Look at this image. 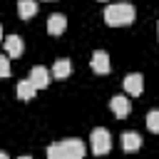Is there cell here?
I'll list each match as a JSON object with an SVG mask.
<instances>
[{
	"instance_id": "cell-8",
	"label": "cell",
	"mask_w": 159,
	"mask_h": 159,
	"mask_svg": "<svg viewBox=\"0 0 159 159\" xmlns=\"http://www.w3.org/2000/svg\"><path fill=\"white\" fill-rule=\"evenodd\" d=\"M2 42H5V55H7V57H20V55L25 52V42H22L17 35H7Z\"/></svg>"
},
{
	"instance_id": "cell-13",
	"label": "cell",
	"mask_w": 159,
	"mask_h": 159,
	"mask_svg": "<svg viewBox=\"0 0 159 159\" xmlns=\"http://www.w3.org/2000/svg\"><path fill=\"white\" fill-rule=\"evenodd\" d=\"M35 92H37V89L30 84V80H20V84H17V97H20V99L27 102V99L35 97Z\"/></svg>"
},
{
	"instance_id": "cell-9",
	"label": "cell",
	"mask_w": 159,
	"mask_h": 159,
	"mask_svg": "<svg viewBox=\"0 0 159 159\" xmlns=\"http://www.w3.org/2000/svg\"><path fill=\"white\" fill-rule=\"evenodd\" d=\"M70 75H72V62H70L67 57L55 60V65H52V77H55V80H67Z\"/></svg>"
},
{
	"instance_id": "cell-6",
	"label": "cell",
	"mask_w": 159,
	"mask_h": 159,
	"mask_svg": "<svg viewBox=\"0 0 159 159\" xmlns=\"http://www.w3.org/2000/svg\"><path fill=\"white\" fill-rule=\"evenodd\" d=\"M124 92H127L129 97H139V94L144 92V77L137 75V72L127 75V77H124Z\"/></svg>"
},
{
	"instance_id": "cell-14",
	"label": "cell",
	"mask_w": 159,
	"mask_h": 159,
	"mask_svg": "<svg viewBox=\"0 0 159 159\" xmlns=\"http://www.w3.org/2000/svg\"><path fill=\"white\" fill-rule=\"evenodd\" d=\"M147 129L154 132V134H159V109H152L147 114Z\"/></svg>"
},
{
	"instance_id": "cell-7",
	"label": "cell",
	"mask_w": 159,
	"mask_h": 159,
	"mask_svg": "<svg viewBox=\"0 0 159 159\" xmlns=\"http://www.w3.org/2000/svg\"><path fill=\"white\" fill-rule=\"evenodd\" d=\"M109 109L114 112V117L124 119V117L132 112V104H129V99H127L124 94H114V97L109 99Z\"/></svg>"
},
{
	"instance_id": "cell-16",
	"label": "cell",
	"mask_w": 159,
	"mask_h": 159,
	"mask_svg": "<svg viewBox=\"0 0 159 159\" xmlns=\"http://www.w3.org/2000/svg\"><path fill=\"white\" fill-rule=\"evenodd\" d=\"M0 159H10V157H7V154H5V152H0Z\"/></svg>"
},
{
	"instance_id": "cell-3",
	"label": "cell",
	"mask_w": 159,
	"mask_h": 159,
	"mask_svg": "<svg viewBox=\"0 0 159 159\" xmlns=\"http://www.w3.org/2000/svg\"><path fill=\"white\" fill-rule=\"evenodd\" d=\"M89 144H92V152L99 157V154H107L112 149V137H109V132L104 127H97L89 134Z\"/></svg>"
},
{
	"instance_id": "cell-17",
	"label": "cell",
	"mask_w": 159,
	"mask_h": 159,
	"mask_svg": "<svg viewBox=\"0 0 159 159\" xmlns=\"http://www.w3.org/2000/svg\"><path fill=\"white\" fill-rule=\"evenodd\" d=\"M20 159H32V157H20Z\"/></svg>"
},
{
	"instance_id": "cell-12",
	"label": "cell",
	"mask_w": 159,
	"mask_h": 159,
	"mask_svg": "<svg viewBox=\"0 0 159 159\" xmlns=\"http://www.w3.org/2000/svg\"><path fill=\"white\" fill-rule=\"evenodd\" d=\"M17 12H20L22 20H30L37 12V2L35 0H17Z\"/></svg>"
},
{
	"instance_id": "cell-11",
	"label": "cell",
	"mask_w": 159,
	"mask_h": 159,
	"mask_svg": "<svg viewBox=\"0 0 159 159\" xmlns=\"http://www.w3.org/2000/svg\"><path fill=\"white\" fill-rule=\"evenodd\" d=\"M142 147V137L137 132H124L122 134V149L124 152H137Z\"/></svg>"
},
{
	"instance_id": "cell-1",
	"label": "cell",
	"mask_w": 159,
	"mask_h": 159,
	"mask_svg": "<svg viewBox=\"0 0 159 159\" xmlns=\"http://www.w3.org/2000/svg\"><path fill=\"white\" fill-rule=\"evenodd\" d=\"M87 149L82 139H62L47 147V159H84Z\"/></svg>"
},
{
	"instance_id": "cell-15",
	"label": "cell",
	"mask_w": 159,
	"mask_h": 159,
	"mask_svg": "<svg viewBox=\"0 0 159 159\" xmlns=\"http://www.w3.org/2000/svg\"><path fill=\"white\" fill-rule=\"evenodd\" d=\"M10 57L7 55H0V80H5V77H10Z\"/></svg>"
},
{
	"instance_id": "cell-2",
	"label": "cell",
	"mask_w": 159,
	"mask_h": 159,
	"mask_svg": "<svg viewBox=\"0 0 159 159\" xmlns=\"http://www.w3.org/2000/svg\"><path fill=\"white\" fill-rule=\"evenodd\" d=\"M104 22L109 27H127L134 22V7L129 2H114L104 7Z\"/></svg>"
},
{
	"instance_id": "cell-18",
	"label": "cell",
	"mask_w": 159,
	"mask_h": 159,
	"mask_svg": "<svg viewBox=\"0 0 159 159\" xmlns=\"http://www.w3.org/2000/svg\"><path fill=\"white\" fill-rule=\"evenodd\" d=\"M0 40H2V27H0Z\"/></svg>"
},
{
	"instance_id": "cell-10",
	"label": "cell",
	"mask_w": 159,
	"mask_h": 159,
	"mask_svg": "<svg viewBox=\"0 0 159 159\" xmlns=\"http://www.w3.org/2000/svg\"><path fill=\"white\" fill-rule=\"evenodd\" d=\"M65 30H67V17L60 15V12L50 15V20H47V32H50V35H62Z\"/></svg>"
},
{
	"instance_id": "cell-4",
	"label": "cell",
	"mask_w": 159,
	"mask_h": 159,
	"mask_svg": "<svg viewBox=\"0 0 159 159\" xmlns=\"http://www.w3.org/2000/svg\"><path fill=\"white\" fill-rule=\"evenodd\" d=\"M89 67H92L94 75H107V72L112 70L109 55H107L104 50H94V52H92V60H89Z\"/></svg>"
},
{
	"instance_id": "cell-5",
	"label": "cell",
	"mask_w": 159,
	"mask_h": 159,
	"mask_svg": "<svg viewBox=\"0 0 159 159\" xmlns=\"http://www.w3.org/2000/svg\"><path fill=\"white\" fill-rule=\"evenodd\" d=\"M30 84L35 87V89H45L47 84H50V70L47 67H42V65H37V67H32L30 70Z\"/></svg>"
}]
</instances>
